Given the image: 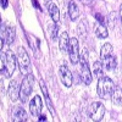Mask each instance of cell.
I'll return each instance as SVG.
<instances>
[{"label": "cell", "instance_id": "cell-1", "mask_svg": "<svg viewBox=\"0 0 122 122\" xmlns=\"http://www.w3.org/2000/svg\"><path fill=\"white\" fill-rule=\"evenodd\" d=\"M0 57H1V60H0V71H1L3 75H5V77L10 78L16 70L17 56L15 57V54L11 50H7L5 54L1 53Z\"/></svg>", "mask_w": 122, "mask_h": 122}, {"label": "cell", "instance_id": "cell-2", "mask_svg": "<svg viewBox=\"0 0 122 122\" xmlns=\"http://www.w3.org/2000/svg\"><path fill=\"white\" fill-rule=\"evenodd\" d=\"M115 89V84L112 82V79L103 76L100 77L98 81V87H97V92H98V95L103 99H109L111 98V94Z\"/></svg>", "mask_w": 122, "mask_h": 122}, {"label": "cell", "instance_id": "cell-3", "mask_svg": "<svg viewBox=\"0 0 122 122\" xmlns=\"http://www.w3.org/2000/svg\"><path fill=\"white\" fill-rule=\"evenodd\" d=\"M33 86H34V76L29 73L23 78L22 84L20 87V99H21L22 103H26L28 100V97L33 90Z\"/></svg>", "mask_w": 122, "mask_h": 122}, {"label": "cell", "instance_id": "cell-4", "mask_svg": "<svg viewBox=\"0 0 122 122\" xmlns=\"http://www.w3.org/2000/svg\"><path fill=\"white\" fill-rule=\"evenodd\" d=\"M17 62L20 66V70H21V73L27 76L32 71V66H30V60L29 56L27 54V51L25 50V48H18L17 51Z\"/></svg>", "mask_w": 122, "mask_h": 122}, {"label": "cell", "instance_id": "cell-5", "mask_svg": "<svg viewBox=\"0 0 122 122\" xmlns=\"http://www.w3.org/2000/svg\"><path fill=\"white\" fill-rule=\"evenodd\" d=\"M87 114H88V117L92 121H101L104 115H105V106L101 103H98V101L92 103L88 106Z\"/></svg>", "mask_w": 122, "mask_h": 122}, {"label": "cell", "instance_id": "cell-6", "mask_svg": "<svg viewBox=\"0 0 122 122\" xmlns=\"http://www.w3.org/2000/svg\"><path fill=\"white\" fill-rule=\"evenodd\" d=\"M79 62H81V72H82V79L86 84L92 83V72L88 65V51L83 50L79 56Z\"/></svg>", "mask_w": 122, "mask_h": 122}, {"label": "cell", "instance_id": "cell-7", "mask_svg": "<svg viewBox=\"0 0 122 122\" xmlns=\"http://www.w3.org/2000/svg\"><path fill=\"white\" fill-rule=\"evenodd\" d=\"M68 54H70V59L71 62L73 65H76L79 61V49H78V40L76 38H71L70 40V46H68Z\"/></svg>", "mask_w": 122, "mask_h": 122}, {"label": "cell", "instance_id": "cell-8", "mask_svg": "<svg viewBox=\"0 0 122 122\" xmlns=\"http://www.w3.org/2000/svg\"><path fill=\"white\" fill-rule=\"evenodd\" d=\"M43 110V101L39 95H36L29 103V111L34 117H39Z\"/></svg>", "mask_w": 122, "mask_h": 122}, {"label": "cell", "instance_id": "cell-9", "mask_svg": "<svg viewBox=\"0 0 122 122\" xmlns=\"http://www.w3.org/2000/svg\"><path fill=\"white\" fill-rule=\"evenodd\" d=\"M1 38L5 40L6 44H12L15 42V37H16V30L14 27H5L4 23H1Z\"/></svg>", "mask_w": 122, "mask_h": 122}, {"label": "cell", "instance_id": "cell-10", "mask_svg": "<svg viewBox=\"0 0 122 122\" xmlns=\"http://www.w3.org/2000/svg\"><path fill=\"white\" fill-rule=\"evenodd\" d=\"M60 78H61V82L64 83L65 87L70 88L71 86H72L73 76H72L71 71H70L66 66H61V67H60Z\"/></svg>", "mask_w": 122, "mask_h": 122}, {"label": "cell", "instance_id": "cell-11", "mask_svg": "<svg viewBox=\"0 0 122 122\" xmlns=\"http://www.w3.org/2000/svg\"><path fill=\"white\" fill-rule=\"evenodd\" d=\"M7 95L12 101H16L20 98V87H18V83H17L16 79L10 82L9 89H7Z\"/></svg>", "mask_w": 122, "mask_h": 122}, {"label": "cell", "instance_id": "cell-12", "mask_svg": "<svg viewBox=\"0 0 122 122\" xmlns=\"http://www.w3.org/2000/svg\"><path fill=\"white\" fill-rule=\"evenodd\" d=\"M26 120H27V114L23 107L17 106L12 110V121L21 122V121H26Z\"/></svg>", "mask_w": 122, "mask_h": 122}, {"label": "cell", "instance_id": "cell-13", "mask_svg": "<svg viewBox=\"0 0 122 122\" xmlns=\"http://www.w3.org/2000/svg\"><path fill=\"white\" fill-rule=\"evenodd\" d=\"M70 37L67 32H62L59 39V48L61 51H68V46H70Z\"/></svg>", "mask_w": 122, "mask_h": 122}, {"label": "cell", "instance_id": "cell-14", "mask_svg": "<svg viewBox=\"0 0 122 122\" xmlns=\"http://www.w3.org/2000/svg\"><path fill=\"white\" fill-rule=\"evenodd\" d=\"M94 33L97 34L98 38H106L109 36L106 27L103 23H100V22H95V25H94Z\"/></svg>", "mask_w": 122, "mask_h": 122}, {"label": "cell", "instance_id": "cell-15", "mask_svg": "<svg viewBox=\"0 0 122 122\" xmlns=\"http://www.w3.org/2000/svg\"><path fill=\"white\" fill-rule=\"evenodd\" d=\"M48 12H49L50 17H51V20H53L54 22H59V20H60V12H59L57 6L54 3H49V5H48Z\"/></svg>", "mask_w": 122, "mask_h": 122}, {"label": "cell", "instance_id": "cell-16", "mask_svg": "<svg viewBox=\"0 0 122 122\" xmlns=\"http://www.w3.org/2000/svg\"><path fill=\"white\" fill-rule=\"evenodd\" d=\"M103 66L105 70L107 71H111V70H114L116 67V57L112 56V55H109L103 59Z\"/></svg>", "mask_w": 122, "mask_h": 122}, {"label": "cell", "instance_id": "cell-17", "mask_svg": "<svg viewBox=\"0 0 122 122\" xmlns=\"http://www.w3.org/2000/svg\"><path fill=\"white\" fill-rule=\"evenodd\" d=\"M111 99L115 105H122V87H115L111 94Z\"/></svg>", "mask_w": 122, "mask_h": 122}, {"label": "cell", "instance_id": "cell-18", "mask_svg": "<svg viewBox=\"0 0 122 122\" xmlns=\"http://www.w3.org/2000/svg\"><path fill=\"white\" fill-rule=\"evenodd\" d=\"M68 15H70L71 20H77L79 17V9L73 0L70 1V4H68Z\"/></svg>", "mask_w": 122, "mask_h": 122}, {"label": "cell", "instance_id": "cell-19", "mask_svg": "<svg viewBox=\"0 0 122 122\" xmlns=\"http://www.w3.org/2000/svg\"><path fill=\"white\" fill-rule=\"evenodd\" d=\"M93 73L100 78L104 76V66H103V62H100V61H97V62L93 64Z\"/></svg>", "mask_w": 122, "mask_h": 122}, {"label": "cell", "instance_id": "cell-20", "mask_svg": "<svg viewBox=\"0 0 122 122\" xmlns=\"http://www.w3.org/2000/svg\"><path fill=\"white\" fill-rule=\"evenodd\" d=\"M112 50H114L112 45H111L110 43H105L103 46H101V51H100L101 59H104V57H106V56L111 55V54H112Z\"/></svg>", "mask_w": 122, "mask_h": 122}, {"label": "cell", "instance_id": "cell-21", "mask_svg": "<svg viewBox=\"0 0 122 122\" xmlns=\"http://www.w3.org/2000/svg\"><path fill=\"white\" fill-rule=\"evenodd\" d=\"M77 33L81 38L86 39L87 38V23L84 21H81L77 26Z\"/></svg>", "mask_w": 122, "mask_h": 122}, {"label": "cell", "instance_id": "cell-22", "mask_svg": "<svg viewBox=\"0 0 122 122\" xmlns=\"http://www.w3.org/2000/svg\"><path fill=\"white\" fill-rule=\"evenodd\" d=\"M49 33H50V38L53 40H55L56 37H57V26L56 25H50L49 26Z\"/></svg>", "mask_w": 122, "mask_h": 122}, {"label": "cell", "instance_id": "cell-23", "mask_svg": "<svg viewBox=\"0 0 122 122\" xmlns=\"http://www.w3.org/2000/svg\"><path fill=\"white\" fill-rule=\"evenodd\" d=\"M115 18H116V14L111 12L109 16V26L110 27H115Z\"/></svg>", "mask_w": 122, "mask_h": 122}, {"label": "cell", "instance_id": "cell-24", "mask_svg": "<svg viewBox=\"0 0 122 122\" xmlns=\"http://www.w3.org/2000/svg\"><path fill=\"white\" fill-rule=\"evenodd\" d=\"M95 18H97V22H100V23L104 22V17L101 16L100 14H95Z\"/></svg>", "mask_w": 122, "mask_h": 122}, {"label": "cell", "instance_id": "cell-25", "mask_svg": "<svg viewBox=\"0 0 122 122\" xmlns=\"http://www.w3.org/2000/svg\"><path fill=\"white\" fill-rule=\"evenodd\" d=\"M1 6H3V9L7 7V0H1Z\"/></svg>", "mask_w": 122, "mask_h": 122}, {"label": "cell", "instance_id": "cell-26", "mask_svg": "<svg viewBox=\"0 0 122 122\" xmlns=\"http://www.w3.org/2000/svg\"><path fill=\"white\" fill-rule=\"evenodd\" d=\"M92 1H93V0H82V3H83V4H86V5H89Z\"/></svg>", "mask_w": 122, "mask_h": 122}, {"label": "cell", "instance_id": "cell-27", "mask_svg": "<svg viewBox=\"0 0 122 122\" xmlns=\"http://www.w3.org/2000/svg\"><path fill=\"white\" fill-rule=\"evenodd\" d=\"M120 20H121V22H122V5L120 6Z\"/></svg>", "mask_w": 122, "mask_h": 122}, {"label": "cell", "instance_id": "cell-28", "mask_svg": "<svg viewBox=\"0 0 122 122\" xmlns=\"http://www.w3.org/2000/svg\"><path fill=\"white\" fill-rule=\"evenodd\" d=\"M0 48H1V49L4 48V39H3V38L0 39Z\"/></svg>", "mask_w": 122, "mask_h": 122}, {"label": "cell", "instance_id": "cell-29", "mask_svg": "<svg viewBox=\"0 0 122 122\" xmlns=\"http://www.w3.org/2000/svg\"><path fill=\"white\" fill-rule=\"evenodd\" d=\"M45 120H46L45 116H40V118H39V121H45Z\"/></svg>", "mask_w": 122, "mask_h": 122}, {"label": "cell", "instance_id": "cell-30", "mask_svg": "<svg viewBox=\"0 0 122 122\" xmlns=\"http://www.w3.org/2000/svg\"><path fill=\"white\" fill-rule=\"evenodd\" d=\"M50 1V0H44V3H49Z\"/></svg>", "mask_w": 122, "mask_h": 122}]
</instances>
